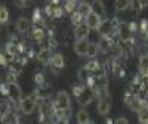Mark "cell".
I'll return each instance as SVG.
<instances>
[{
  "instance_id": "83f0119b",
  "label": "cell",
  "mask_w": 148,
  "mask_h": 124,
  "mask_svg": "<svg viewBox=\"0 0 148 124\" xmlns=\"http://www.w3.org/2000/svg\"><path fill=\"white\" fill-rule=\"evenodd\" d=\"M148 3H141V2H132V6H130V9H133V10H139V9H142V6H147Z\"/></svg>"
},
{
  "instance_id": "e0dca14e",
  "label": "cell",
  "mask_w": 148,
  "mask_h": 124,
  "mask_svg": "<svg viewBox=\"0 0 148 124\" xmlns=\"http://www.w3.org/2000/svg\"><path fill=\"white\" fill-rule=\"evenodd\" d=\"M132 6V2H129V0H116L114 2V9L117 12H123L126 9H130Z\"/></svg>"
},
{
  "instance_id": "2e32d148",
  "label": "cell",
  "mask_w": 148,
  "mask_h": 124,
  "mask_svg": "<svg viewBox=\"0 0 148 124\" xmlns=\"http://www.w3.org/2000/svg\"><path fill=\"white\" fill-rule=\"evenodd\" d=\"M65 64V61H64V56L61 55V53H55L52 55V59H51V65L53 68H62Z\"/></svg>"
},
{
  "instance_id": "6da1fadb",
  "label": "cell",
  "mask_w": 148,
  "mask_h": 124,
  "mask_svg": "<svg viewBox=\"0 0 148 124\" xmlns=\"http://www.w3.org/2000/svg\"><path fill=\"white\" fill-rule=\"evenodd\" d=\"M6 95L14 104H21L22 102V90L19 87V84L16 83H9L6 86Z\"/></svg>"
},
{
  "instance_id": "d6986e66",
  "label": "cell",
  "mask_w": 148,
  "mask_h": 124,
  "mask_svg": "<svg viewBox=\"0 0 148 124\" xmlns=\"http://www.w3.org/2000/svg\"><path fill=\"white\" fill-rule=\"evenodd\" d=\"M90 121V117H89V112L86 109H80L77 112V123L79 124H88Z\"/></svg>"
},
{
  "instance_id": "7c38bea8",
  "label": "cell",
  "mask_w": 148,
  "mask_h": 124,
  "mask_svg": "<svg viewBox=\"0 0 148 124\" xmlns=\"http://www.w3.org/2000/svg\"><path fill=\"white\" fill-rule=\"evenodd\" d=\"M84 22L88 24V25H89L90 28H98V27H99V24L102 22V19H101L99 16H98L96 14L90 12V14H89L88 16L84 18Z\"/></svg>"
},
{
  "instance_id": "d4e9b609",
  "label": "cell",
  "mask_w": 148,
  "mask_h": 124,
  "mask_svg": "<svg viewBox=\"0 0 148 124\" xmlns=\"http://www.w3.org/2000/svg\"><path fill=\"white\" fill-rule=\"evenodd\" d=\"M98 49H99V47H98L96 43H90L89 44V50H88V56L89 58H95L96 53H98Z\"/></svg>"
},
{
  "instance_id": "f1b7e54d",
  "label": "cell",
  "mask_w": 148,
  "mask_h": 124,
  "mask_svg": "<svg viewBox=\"0 0 148 124\" xmlns=\"http://www.w3.org/2000/svg\"><path fill=\"white\" fill-rule=\"evenodd\" d=\"M114 124H129V121L125 118V117H120V118H117L116 120V123Z\"/></svg>"
},
{
  "instance_id": "8fae6325",
  "label": "cell",
  "mask_w": 148,
  "mask_h": 124,
  "mask_svg": "<svg viewBox=\"0 0 148 124\" xmlns=\"http://www.w3.org/2000/svg\"><path fill=\"white\" fill-rule=\"evenodd\" d=\"M46 12L51 16H59L62 14V9H61V3L59 2H51L46 5Z\"/></svg>"
},
{
  "instance_id": "ba28073f",
  "label": "cell",
  "mask_w": 148,
  "mask_h": 124,
  "mask_svg": "<svg viewBox=\"0 0 148 124\" xmlns=\"http://www.w3.org/2000/svg\"><path fill=\"white\" fill-rule=\"evenodd\" d=\"M89 33H90V27H89L86 22L80 24V25H77L76 28H74V35H76V39H77V40L88 39Z\"/></svg>"
},
{
  "instance_id": "ac0fdd59",
  "label": "cell",
  "mask_w": 148,
  "mask_h": 124,
  "mask_svg": "<svg viewBox=\"0 0 148 124\" xmlns=\"http://www.w3.org/2000/svg\"><path fill=\"white\" fill-rule=\"evenodd\" d=\"M76 12H79V14L83 16V18H86L90 12H92V9H90V3H79V6H77V9H76Z\"/></svg>"
},
{
  "instance_id": "5bb4252c",
  "label": "cell",
  "mask_w": 148,
  "mask_h": 124,
  "mask_svg": "<svg viewBox=\"0 0 148 124\" xmlns=\"http://www.w3.org/2000/svg\"><path fill=\"white\" fill-rule=\"evenodd\" d=\"M37 59H39L40 62H43V64H46V62H51V59H52L51 49H49V47H43V49H40L39 53H37Z\"/></svg>"
},
{
  "instance_id": "7402d4cb",
  "label": "cell",
  "mask_w": 148,
  "mask_h": 124,
  "mask_svg": "<svg viewBox=\"0 0 148 124\" xmlns=\"http://www.w3.org/2000/svg\"><path fill=\"white\" fill-rule=\"evenodd\" d=\"M98 47H99L102 52L108 50V49L111 47V40H110V37H101L99 43H98Z\"/></svg>"
},
{
  "instance_id": "44dd1931",
  "label": "cell",
  "mask_w": 148,
  "mask_h": 124,
  "mask_svg": "<svg viewBox=\"0 0 148 124\" xmlns=\"http://www.w3.org/2000/svg\"><path fill=\"white\" fill-rule=\"evenodd\" d=\"M15 59H14V53H12L10 50H3L2 52V62H3V65H6V64H12Z\"/></svg>"
},
{
  "instance_id": "4dcf8cb0",
  "label": "cell",
  "mask_w": 148,
  "mask_h": 124,
  "mask_svg": "<svg viewBox=\"0 0 148 124\" xmlns=\"http://www.w3.org/2000/svg\"><path fill=\"white\" fill-rule=\"evenodd\" d=\"M88 124H95V123H93V121H89V123H88Z\"/></svg>"
},
{
  "instance_id": "8992f818",
  "label": "cell",
  "mask_w": 148,
  "mask_h": 124,
  "mask_svg": "<svg viewBox=\"0 0 148 124\" xmlns=\"http://www.w3.org/2000/svg\"><path fill=\"white\" fill-rule=\"evenodd\" d=\"M117 33H119V37L121 42H129L132 37V25L126 22H121L117 27Z\"/></svg>"
},
{
  "instance_id": "7a4b0ae2",
  "label": "cell",
  "mask_w": 148,
  "mask_h": 124,
  "mask_svg": "<svg viewBox=\"0 0 148 124\" xmlns=\"http://www.w3.org/2000/svg\"><path fill=\"white\" fill-rule=\"evenodd\" d=\"M55 108L61 112H65L71 108V101H70V95L67 92H59L55 97Z\"/></svg>"
},
{
  "instance_id": "30bf717a",
  "label": "cell",
  "mask_w": 148,
  "mask_h": 124,
  "mask_svg": "<svg viewBox=\"0 0 148 124\" xmlns=\"http://www.w3.org/2000/svg\"><path fill=\"white\" fill-rule=\"evenodd\" d=\"M110 108H111V99L110 97H102L99 102H98V114L99 115H107L110 112Z\"/></svg>"
},
{
  "instance_id": "52a82bcc",
  "label": "cell",
  "mask_w": 148,
  "mask_h": 124,
  "mask_svg": "<svg viewBox=\"0 0 148 124\" xmlns=\"http://www.w3.org/2000/svg\"><path fill=\"white\" fill-rule=\"evenodd\" d=\"M89 44H90V42H88V39L76 40V43H74V50H76V53L79 56H88Z\"/></svg>"
},
{
  "instance_id": "9a60e30c",
  "label": "cell",
  "mask_w": 148,
  "mask_h": 124,
  "mask_svg": "<svg viewBox=\"0 0 148 124\" xmlns=\"http://www.w3.org/2000/svg\"><path fill=\"white\" fill-rule=\"evenodd\" d=\"M139 72L142 77H148V55L139 58Z\"/></svg>"
},
{
  "instance_id": "4316f807",
  "label": "cell",
  "mask_w": 148,
  "mask_h": 124,
  "mask_svg": "<svg viewBox=\"0 0 148 124\" xmlns=\"http://www.w3.org/2000/svg\"><path fill=\"white\" fill-rule=\"evenodd\" d=\"M33 35L36 37L37 40H42L43 37H45V31H43L42 28H34V31H33Z\"/></svg>"
},
{
  "instance_id": "603a6c76",
  "label": "cell",
  "mask_w": 148,
  "mask_h": 124,
  "mask_svg": "<svg viewBox=\"0 0 148 124\" xmlns=\"http://www.w3.org/2000/svg\"><path fill=\"white\" fill-rule=\"evenodd\" d=\"M8 21H9V12H8L6 6L2 5V12H0V22H2V24H6Z\"/></svg>"
},
{
  "instance_id": "3957f363",
  "label": "cell",
  "mask_w": 148,
  "mask_h": 124,
  "mask_svg": "<svg viewBox=\"0 0 148 124\" xmlns=\"http://www.w3.org/2000/svg\"><path fill=\"white\" fill-rule=\"evenodd\" d=\"M93 97H95V90L90 87V86H83L80 93L77 95V101H79L80 105L86 106L93 101Z\"/></svg>"
},
{
  "instance_id": "cb8c5ba5",
  "label": "cell",
  "mask_w": 148,
  "mask_h": 124,
  "mask_svg": "<svg viewBox=\"0 0 148 124\" xmlns=\"http://www.w3.org/2000/svg\"><path fill=\"white\" fill-rule=\"evenodd\" d=\"M9 68H10V71H12V72H19V71L22 69V62L15 59V61L9 65Z\"/></svg>"
},
{
  "instance_id": "4fadbf2b",
  "label": "cell",
  "mask_w": 148,
  "mask_h": 124,
  "mask_svg": "<svg viewBox=\"0 0 148 124\" xmlns=\"http://www.w3.org/2000/svg\"><path fill=\"white\" fill-rule=\"evenodd\" d=\"M30 28H31V22H30L28 18H25V16L18 18V21H16V30L19 33H27Z\"/></svg>"
},
{
  "instance_id": "ffe728a7",
  "label": "cell",
  "mask_w": 148,
  "mask_h": 124,
  "mask_svg": "<svg viewBox=\"0 0 148 124\" xmlns=\"http://www.w3.org/2000/svg\"><path fill=\"white\" fill-rule=\"evenodd\" d=\"M138 120L141 124H148V106H142L138 111Z\"/></svg>"
},
{
  "instance_id": "277c9868",
  "label": "cell",
  "mask_w": 148,
  "mask_h": 124,
  "mask_svg": "<svg viewBox=\"0 0 148 124\" xmlns=\"http://www.w3.org/2000/svg\"><path fill=\"white\" fill-rule=\"evenodd\" d=\"M19 108H21V111L25 115L33 114L34 109H36V99L33 96H25V97L22 99V102L19 104Z\"/></svg>"
},
{
  "instance_id": "9c48e42d",
  "label": "cell",
  "mask_w": 148,
  "mask_h": 124,
  "mask_svg": "<svg viewBox=\"0 0 148 124\" xmlns=\"http://www.w3.org/2000/svg\"><path fill=\"white\" fill-rule=\"evenodd\" d=\"M90 9H92V12H93V14H96V15L99 16V18L105 16V14H107L105 5L101 2V0H93V2L90 3Z\"/></svg>"
},
{
  "instance_id": "484cf974",
  "label": "cell",
  "mask_w": 148,
  "mask_h": 124,
  "mask_svg": "<svg viewBox=\"0 0 148 124\" xmlns=\"http://www.w3.org/2000/svg\"><path fill=\"white\" fill-rule=\"evenodd\" d=\"M9 111H10L9 104H8L6 101H3V102H2V112H0V114H2V120H5V118H6V115L9 114Z\"/></svg>"
},
{
  "instance_id": "5b68a950",
  "label": "cell",
  "mask_w": 148,
  "mask_h": 124,
  "mask_svg": "<svg viewBox=\"0 0 148 124\" xmlns=\"http://www.w3.org/2000/svg\"><path fill=\"white\" fill-rule=\"evenodd\" d=\"M116 27H114V22L113 21H110V19H104L101 24H99V27L96 28V31L99 33L102 37H110L111 34L114 33Z\"/></svg>"
},
{
  "instance_id": "f546056e",
  "label": "cell",
  "mask_w": 148,
  "mask_h": 124,
  "mask_svg": "<svg viewBox=\"0 0 148 124\" xmlns=\"http://www.w3.org/2000/svg\"><path fill=\"white\" fill-rule=\"evenodd\" d=\"M56 124H68V118L67 117H61V118H58Z\"/></svg>"
}]
</instances>
